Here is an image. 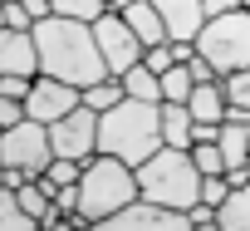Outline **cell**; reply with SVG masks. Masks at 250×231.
Masks as SVG:
<instances>
[{"label": "cell", "mask_w": 250, "mask_h": 231, "mask_svg": "<svg viewBox=\"0 0 250 231\" xmlns=\"http://www.w3.org/2000/svg\"><path fill=\"white\" fill-rule=\"evenodd\" d=\"M35 45H40V74H54L64 84H98L108 79V64H103V49L93 40V25L83 20H69V15H49L35 25Z\"/></svg>", "instance_id": "6da1fadb"}, {"label": "cell", "mask_w": 250, "mask_h": 231, "mask_svg": "<svg viewBox=\"0 0 250 231\" xmlns=\"http://www.w3.org/2000/svg\"><path fill=\"white\" fill-rule=\"evenodd\" d=\"M162 148V103L123 98L108 113H98V153H113L123 162H147Z\"/></svg>", "instance_id": "7a4b0ae2"}, {"label": "cell", "mask_w": 250, "mask_h": 231, "mask_svg": "<svg viewBox=\"0 0 250 231\" xmlns=\"http://www.w3.org/2000/svg\"><path fill=\"white\" fill-rule=\"evenodd\" d=\"M133 172H138V197H152V202L177 207V211H191L201 202V167L191 162V148H167L162 143Z\"/></svg>", "instance_id": "3957f363"}, {"label": "cell", "mask_w": 250, "mask_h": 231, "mask_svg": "<svg viewBox=\"0 0 250 231\" xmlns=\"http://www.w3.org/2000/svg\"><path fill=\"white\" fill-rule=\"evenodd\" d=\"M138 197V172L133 162H123L113 153H93L83 162V177H79V216L88 226H103L118 207H128Z\"/></svg>", "instance_id": "277c9868"}, {"label": "cell", "mask_w": 250, "mask_h": 231, "mask_svg": "<svg viewBox=\"0 0 250 231\" xmlns=\"http://www.w3.org/2000/svg\"><path fill=\"white\" fill-rule=\"evenodd\" d=\"M196 54H206L221 79L235 74V69H245L250 64V5L211 15L201 25V35H196Z\"/></svg>", "instance_id": "5b68a950"}, {"label": "cell", "mask_w": 250, "mask_h": 231, "mask_svg": "<svg viewBox=\"0 0 250 231\" xmlns=\"http://www.w3.org/2000/svg\"><path fill=\"white\" fill-rule=\"evenodd\" d=\"M0 162H5V167H25L30 177H44V167L54 162L49 123L20 118V123H10V128H0Z\"/></svg>", "instance_id": "8992f818"}, {"label": "cell", "mask_w": 250, "mask_h": 231, "mask_svg": "<svg viewBox=\"0 0 250 231\" xmlns=\"http://www.w3.org/2000/svg\"><path fill=\"white\" fill-rule=\"evenodd\" d=\"M93 40H98V49H103V64H108V74H128L133 64H143V40L133 35V25L123 20V10H103L98 20H93Z\"/></svg>", "instance_id": "52a82bcc"}, {"label": "cell", "mask_w": 250, "mask_h": 231, "mask_svg": "<svg viewBox=\"0 0 250 231\" xmlns=\"http://www.w3.org/2000/svg\"><path fill=\"white\" fill-rule=\"evenodd\" d=\"M49 143H54V158H79L88 162L98 153V113L88 103H79L74 113H64V118L49 123Z\"/></svg>", "instance_id": "ba28073f"}, {"label": "cell", "mask_w": 250, "mask_h": 231, "mask_svg": "<svg viewBox=\"0 0 250 231\" xmlns=\"http://www.w3.org/2000/svg\"><path fill=\"white\" fill-rule=\"evenodd\" d=\"M108 231H191V216L177 207H162L152 197H133L128 207H118L108 221Z\"/></svg>", "instance_id": "9c48e42d"}, {"label": "cell", "mask_w": 250, "mask_h": 231, "mask_svg": "<svg viewBox=\"0 0 250 231\" xmlns=\"http://www.w3.org/2000/svg\"><path fill=\"white\" fill-rule=\"evenodd\" d=\"M79 103H83V89H79V84H64V79H54V74H35V84H30V93H25V113L40 118V123L64 118V113H74Z\"/></svg>", "instance_id": "30bf717a"}, {"label": "cell", "mask_w": 250, "mask_h": 231, "mask_svg": "<svg viewBox=\"0 0 250 231\" xmlns=\"http://www.w3.org/2000/svg\"><path fill=\"white\" fill-rule=\"evenodd\" d=\"M0 74H25L35 79L40 74V45H35V30H0Z\"/></svg>", "instance_id": "8fae6325"}, {"label": "cell", "mask_w": 250, "mask_h": 231, "mask_svg": "<svg viewBox=\"0 0 250 231\" xmlns=\"http://www.w3.org/2000/svg\"><path fill=\"white\" fill-rule=\"evenodd\" d=\"M152 5L162 10L172 40H196L206 25V0H152Z\"/></svg>", "instance_id": "7c38bea8"}, {"label": "cell", "mask_w": 250, "mask_h": 231, "mask_svg": "<svg viewBox=\"0 0 250 231\" xmlns=\"http://www.w3.org/2000/svg\"><path fill=\"white\" fill-rule=\"evenodd\" d=\"M123 20L133 25V35L143 40V45H167L172 35H167V20H162V10L152 5V0H133V5H123Z\"/></svg>", "instance_id": "4fadbf2b"}, {"label": "cell", "mask_w": 250, "mask_h": 231, "mask_svg": "<svg viewBox=\"0 0 250 231\" xmlns=\"http://www.w3.org/2000/svg\"><path fill=\"white\" fill-rule=\"evenodd\" d=\"M187 108H191L196 123H226V89H221V79L196 84L191 98H187Z\"/></svg>", "instance_id": "5bb4252c"}, {"label": "cell", "mask_w": 250, "mask_h": 231, "mask_svg": "<svg viewBox=\"0 0 250 231\" xmlns=\"http://www.w3.org/2000/svg\"><path fill=\"white\" fill-rule=\"evenodd\" d=\"M191 138H196V118H191V108L162 98V143H167V148H191Z\"/></svg>", "instance_id": "9a60e30c"}, {"label": "cell", "mask_w": 250, "mask_h": 231, "mask_svg": "<svg viewBox=\"0 0 250 231\" xmlns=\"http://www.w3.org/2000/svg\"><path fill=\"white\" fill-rule=\"evenodd\" d=\"M216 226L221 231H250V182L226 192V202L216 207Z\"/></svg>", "instance_id": "2e32d148"}, {"label": "cell", "mask_w": 250, "mask_h": 231, "mask_svg": "<svg viewBox=\"0 0 250 231\" xmlns=\"http://www.w3.org/2000/svg\"><path fill=\"white\" fill-rule=\"evenodd\" d=\"M128 98H147V103H162V74H152L147 64H133L128 74H118Z\"/></svg>", "instance_id": "e0dca14e"}, {"label": "cell", "mask_w": 250, "mask_h": 231, "mask_svg": "<svg viewBox=\"0 0 250 231\" xmlns=\"http://www.w3.org/2000/svg\"><path fill=\"white\" fill-rule=\"evenodd\" d=\"M123 98H128V89H123V79L118 74H108V79H98V84H88L83 89V103L93 108V113H108L113 103H123Z\"/></svg>", "instance_id": "ac0fdd59"}, {"label": "cell", "mask_w": 250, "mask_h": 231, "mask_svg": "<svg viewBox=\"0 0 250 231\" xmlns=\"http://www.w3.org/2000/svg\"><path fill=\"white\" fill-rule=\"evenodd\" d=\"M40 221L20 207V197H15V187H0V231H35Z\"/></svg>", "instance_id": "d6986e66"}, {"label": "cell", "mask_w": 250, "mask_h": 231, "mask_svg": "<svg viewBox=\"0 0 250 231\" xmlns=\"http://www.w3.org/2000/svg\"><path fill=\"white\" fill-rule=\"evenodd\" d=\"M191 89H196V79H191L187 64H172V69L162 74V98H167V103H187Z\"/></svg>", "instance_id": "ffe728a7"}, {"label": "cell", "mask_w": 250, "mask_h": 231, "mask_svg": "<svg viewBox=\"0 0 250 231\" xmlns=\"http://www.w3.org/2000/svg\"><path fill=\"white\" fill-rule=\"evenodd\" d=\"M54 5V15H69V20H83V25H93L103 10H113L108 0H49Z\"/></svg>", "instance_id": "44dd1931"}, {"label": "cell", "mask_w": 250, "mask_h": 231, "mask_svg": "<svg viewBox=\"0 0 250 231\" xmlns=\"http://www.w3.org/2000/svg\"><path fill=\"white\" fill-rule=\"evenodd\" d=\"M79 177H83V162H79V158H54V162L44 167V177H40V182L54 192V187H64V182H79Z\"/></svg>", "instance_id": "7402d4cb"}, {"label": "cell", "mask_w": 250, "mask_h": 231, "mask_svg": "<svg viewBox=\"0 0 250 231\" xmlns=\"http://www.w3.org/2000/svg\"><path fill=\"white\" fill-rule=\"evenodd\" d=\"M221 89H226V103H230V108H250V64L235 69V74H226Z\"/></svg>", "instance_id": "603a6c76"}, {"label": "cell", "mask_w": 250, "mask_h": 231, "mask_svg": "<svg viewBox=\"0 0 250 231\" xmlns=\"http://www.w3.org/2000/svg\"><path fill=\"white\" fill-rule=\"evenodd\" d=\"M191 162L201 167V177L226 172V153H221V143H191Z\"/></svg>", "instance_id": "cb8c5ba5"}, {"label": "cell", "mask_w": 250, "mask_h": 231, "mask_svg": "<svg viewBox=\"0 0 250 231\" xmlns=\"http://www.w3.org/2000/svg\"><path fill=\"white\" fill-rule=\"evenodd\" d=\"M143 64H147L152 74H167V69L177 64V54H172V40H167V45H147V49H143Z\"/></svg>", "instance_id": "d4e9b609"}, {"label": "cell", "mask_w": 250, "mask_h": 231, "mask_svg": "<svg viewBox=\"0 0 250 231\" xmlns=\"http://www.w3.org/2000/svg\"><path fill=\"white\" fill-rule=\"evenodd\" d=\"M226 192H230V177H226V172L201 177V202H206V207H221V202H226Z\"/></svg>", "instance_id": "484cf974"}, {"label": "cell", "mask_w": 250, "mask_h": 231, "mask_svg": "<svg viewBox=\"0 0 250 231\" xmlns=\"http://www.w3.org/2000/svg\"><path fill=\"white\" fill-rule=\"evenodd\" d=\"M20 118H30V113H25V98H5V93H0V128H10V123H20Z\"/></svg>", "instance_id": "4316f807"}, {"label": "cell", "mask_w": 250, "mask_h": 231, "mask_svg": "<svg viewBox=\"0 0 250 231\" xmlns=\"http://www.w3.org/2000/svg\"><path fill=\"white\" fill-rule=\"evenodd\" d=\"M54 207H59L64 216H74V211H79V182H64V187H54Z\"/></svg>", "instance_id": "83f0119b"}, {"label": "cell", "mask_w": 250, "mask_h": 231, "mask_svg": "<svg viewBox=\"0 0 250 231\" xmlns=\"http://www.w3.org/2000/svg\"><path fill=\"white\" fill-rule=\"evenodd\" d=\"M30 84L35 79H25V74H0V93H5V98H25Z\"/></svg>", "instance_id": "f1b7e54d"}, {"label": "cell", "mask_w": 250, "mask_h": 231, "mask_svg": "<svg viewBox=\"0 0 250 231\" xmlns=\"http://www.w3.org/2000/svg\"><path fill=\"white\" fill-rule=\"evenodd\" d=\"M5 25H10V30H35V20H30V10H25V0H10V5H5Z\"/></svg>", "instance_id": "f546056e"}, {"label": "cell", "mask_w": 250, "mask_h": 231, "mask_svg": "<svg viewBox=\"0 0 250 231\" xmlns=\"http://www.w3.org/2000/svg\"><path fill=\"white\" fill-rule=\"evenodd\" d=\"M187 216H191V226H216V207H206V202H196Z\"/></svg>", "instance_id": "4dcf8cb0"}, {"label": "cell", "mask_w": 250, "mask_h": 231, "mask_svg": "<svg viewBox=\"0 0 250 231\" xmlns=\"http://www.w3.org/2000/svg\"><path fill=\"white\" fill-rule=\"evenodd\" d=\"M226 10H240V0H206V20L211 15H226Z\"/></svg>", "instance_id": "1f68e13d"}, {"label": "cell", "mask_w": 250, "mask_h": 231, "mask_svg": "<svg viewBox=\"0 0 250 231\" xmlns=\"http://www.w3.org/2000/svg\"><path fill=\"white\" fill-rule=\"evenodd\" d=\"M108 5H113V10H123V5H133V0H108Z\"/></svg>", "instance_id": "d6a6232c"}, {"label": "cell", "mask_w": 250, "mask_h": 231, "mask_svg": "<svg viewBox=\"0 0 250 231\" xmlns=\"http://www.w3.org/2000/svg\"><path fill=\"white\" fill-rule=\"evenodd\" d=\"M0 30H5V5H0Z\"/></svg>", "instance_id": "836d02e7"}, {"label": "cell", "mask_w": 250, "mask_h": 231, "mask_svg": "<svg viewBox=\"0 0 250 231\" xmlns=\"http://www.w3.org/2000/svg\"><path fill=\"white\" fill-rule=\"evenodd\" d=\"M0 5H10V0H0Z\"/></svg>", "instance_id": "e575fe53"}, {"label": "cell", "mask_w": 250, "mask_h": 231, "mask_svg": "<svg viewBox=\"0 0 250 231\" xmlns=\"http://www.w3.org/2000/svg\"><path fill=\"white\" fill-rule=\"evenodd\" d=\"M240 5H250V0H240Z\"/></svg>", "instance_id": "d590c367"}]
</instances>
